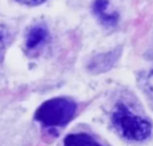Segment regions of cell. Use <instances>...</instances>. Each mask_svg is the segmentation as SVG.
<instances>
[{"mask_svg":"<svg viewBox=\"0 0 153 146\" xmlns=\"http://www.w3.org/2000/svg\"><path fill=\"white\" fill-rule=\"evenodd\" d=\"M112 123L122 136L128 140L141 141L149 136L151 123L134 115L124 104H118L112 112Z\"/></svg>","mask_w":153,"mask_h":146,"instance_id":"obj_1","label":"cell"},{"mask_svg":"<svg viewBox=\"0 0 153 146\" xmlns=\"http://www.w3.org/2000/svg\"><path fill=\"white\" fill-rule=\"evenodd\" d=\"M76 105L68 98H53L39 105L35 118L45 127H60L71 121Z\"/></svg>","mask_w":153,"mask_h":146,"instance_id":"obj_2","label":"cell"},{"mask_svg":"<svg viewBox=\"0 0 153 146\" xmlns=\"http://www.w3.org/2000/svg\"><path fill=\"white\" fill-rule=\"evenodd\" d=\"M121 49L116 48L108 53H102L94 55L88 62V69L93 73H103L109 71L118 60Z\"/></svg>","mask_w":153,"mask_h":146,"instance_id":"obj_3","label":"cell"},{"mask_svg":"<svg viewBox=\"0 0 153 146\" xmlns=\"http://www.w3.org/2000/svg\"><path fill=\"white\" fill-rule=\"evenodd\" d=\"M93 13L104 26H115L118 23V13L112 11L109 0H96L93 2Z\"/></svg>","mask_w":153,"mask_h":146,"instance_id":"obj_4","label":"cell"},{"mask_svg":"<svg viewBox=\"0 0 153 146\" xmlns=\"http://www.w3.org/2000/svg\"><path fill=\"white\" fill-rule=\"evenodd\" d=\"M48 30L42 25H36L30 29L26 35L25 45L27 49H37L42 44H44L48 39Z\"/></svg>","mask_w":153,"mask_h":146,"instance_id":"obj_5","label":"cell"},{"mask_svg":"<svg viewBox=\"0 0 153 146\" xmlns=\"http://www.w3.org/2000/svg\"><path fill=\"white\" fill-rule=\"evenodd\" d=\"M63 146H102V145L98 144L92 136L87 134L76 133V134L67 135L63 141Z\"/></svg>","mask_w":153,"mask_h":146,"instance_id":"obj_6","label":"cell"},{"mask_svg":"<svg viewBox=\"0 0 153 146\" xmlns=\"http://www.w3.org/2000/svg\"><path fill=\"white\" fill-rule=\"evenodd\" d=\"M139 84L142 89V91L146 93V96L153 102V69L141 74L139 79Z\"/></svg>","mask_w":153,"mask_h":146,"instance_id":"obj_7","label":"cell"},{"mask_svg":"<svg viewBox=\"0 0 153 146\" xmlns=\"http://www.w3.org/2000/svg\"><path fill=\"white\" fill-rule=\"evenodd\" d=\"M8 38V31L4 25H0V60L2 57V53L6 47V42Z\"/></svg>","mask_w":153,"mask_h":146,"instance_id":"obj_8","label":"cell"},{"mask_svg":"<svg viewBox=\"0 0 153 146\" xmlns=\"http://www.w3.org/2000/svg\"><path fill=\"white\" fill-rule=\"evenodd\" d=\"M22 4H25V5H38L41 2H43L44 0H17Z\"/></svg>","mask_w":153,"mask_h":146,"instance_id":"obj_9","label":"cell"}]
</instances>
